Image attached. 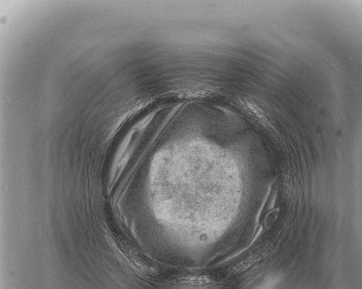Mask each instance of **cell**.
<instances>
[{
    "label": "cell",
    "mask_w": 362,
    "mask_h": 289,
    "mask_svg": "<svg viewBox=\"0 0 362 289\" xmlns=\"http://www.w3.org/2000/svg\"><path fill=\"white\" fill-rule=\"evenodd\" d=\"M264 254V249L257 250L256 252L252 254V255L244 259V260L239 262L238 264H237L233 268L232 273L238 274L243 272V271L249 269V267L255 264L257 261L259 260Z\"/></svg>",
    "instance_id": "6da1fadb"
}]
</instances>
